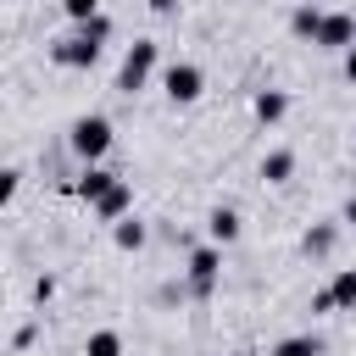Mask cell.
I'll return each mask as SVG.
<instances>
[{
  "label": "cell",
  "instance_id": "ac0fdd59",
  "mask_svg": "<svg viewBox=\"0 0 356 356\" xmlns=\"http://www.w3.org/2000/svg\"><path fill=\"white\" fill-rule=\"evenodd\" d=\"M61 11H67V22H89V17H100V0H61Z\"/></svg>",
  "mask_w": 356,
  "mask_h": 356
},
{
  "label": "cell",
  "instance_id": "30bf717a",
  "mask_svg": "<svg viewBox=\"0 0 356 356\" xmlns=\"http://www.w3.org/2000/svg\"><path fill=\"white\" fill-rule=\"evenodd\" d=\"M250 111H256V122H284L289 117V95L284 89H256V100H250Z\"/></svg>",
  "mask_w": 356,
  "mask_h": 356
},
{
  "label": "cell",
  "instance_id": "ffe728a7",
  "mask_svg": "<svg viewBox=\"0 0 356 356\" xmlns=\"http://www.w3.org/2000/svg\"><path fill=\"white\" fill-rule=\"evenodd\" d=\"M17 184H22V172L6 167V172H0V200H17Z\"/></svg>",
  "mask_w": 356,
  "mask_h": 356
},
{
  "label": "cell",
  "instance_id": "2e32d148",
  "mask_svg": "<svg viewBox=\"0 0 356 356\" xmlns=\"http://www.w3.org/2000/svg\"><path fill=\"white\" fill-rule=\"evenodd\" d=\"M328 289H334V300H339V312H356V267H339Z\"/></svg>",
  "mask_w": 356,
  "mask_h": 356
},
{
  "label": "cell",
  "instance_id": "52a82bcc",
  "mask_svg": "<svg viewBox=\"0 0 356 356\" xmlns=\"http://www.w3.org/2000/svg\"><path fill=\"white\" fill-rule=\"evenodd\" d=\"M111 184H117V172H106L100 161H83V172L72 178V195H78L83 206H95V200H100V195H106Z\"/></svg>",
  "mask_w": 356,
  "mask_h": 356
},
{
  "label": "cell",
  "instance_id": "d6986e66",
  "mask_svg": "<svg viewBox=\"0 0 356 356\" xmlns=\"http://www.w3.org/2000/svg\"><path fill=\"white\" fill-rule=\"evenodd\" d=\"M312 312H317V317L339 312V300H334V289H328V284H323V289H312Z\"/></svg>",
  "mask_w": 356,
  "mask_h": 356
},
{
  "label": "cell",
  "instance_id": "277c9868",
  "mask_svg": "<svg viewBox=\"0 0 356 356\" xmlns=\"http://www.w3.org/2000/svg\"><path fill=\"white\" fill-rule=\"evenodd\" d=\"M184 278H189V295L206 300L217 289V278H222V245H195L189 261H184Z\"/></svg>",
  "mask_w": 356,
  "mask_h": 356
},
{
  "label": "cell",
  "instance_id": "603a6c76",
  "mask_svg": "<svg viewBox=\"0 0 356 356\" xmlns=\"http://www.w3.org/2000/svg\"><path fill=\"white\" fill-rule=\"evenodd\" d=\"M145 6H150L156 17H172V11H178V0H145Z\"/></svg>",
  "mask_w": 356,
  "mask_h": 356
},
{
  "label": "cell",
  "instance_id": "9a60e30c",
  "mask_svg": "<svg viewBox=\"0 0 356 356\" xmlns=\"http://www.w3.org/2000/svg\"><path fill=\"white\" fill-rule=\"evenodd\" d=\"M83 356H122V334L117 328H95L83 339Z\"/></svg>",
  "mask_w": 356,
  "mask_h": 356
},
{
  "label": "cell",
  "instance_id": "9c48e42d",
  "mask_svg": "<svg viewBox=\"0 0 356 356\" xmlns=\"http://www.w3.org/2000/svg\"><path fill=\"white\" fill-rule=\"evenodd\" d=\"M239 228H245V222H239L234 206H211V211H206V234H211V245H234Z\"/></svg>",
  "mask_w": 356,
  "mask_h": 356
},
{
  "label": "cell",
  "instance_id": "e0dca14e",
  "mask_svg": "<svg viewBox=\"0 0 356 356\" xmlns=\"http://www.w3.org/2000/svg\"><path fill=\"white\" fill-rule=\"evenodd\" d=\"M273 356H323V339H312V334H289V339L273 345Z\"/></svg>",
  "mask_w": 356,
  "mask_h": 356
},
{
  "label": "cell",
  "instance_id": "7402d4cb",
  "mask_svg": "<svg viewBox=\"0 0 356 356\" xmlns=\"http://www.w3.org/2000/svg\"><path fill=\"white\" fill-rule=\"evenodd\" d=\"M50 295H56V278H50V273H39V278H33V300H39V306H44V300H50Z\"/></svg>",
  "mask_w": 356,
  "mask_h": 356
},
{
  "label": "cell",
  "instance_id": "5b68a950",
  "mask_svg": "<svg viewBox=\"0 0 356 356\" xmlns=\"http://www.w3.org/2000/svg\"><path fill=\"white\" fill-rule=\"evenodd\" d=\"M161 95H167L172 106H195V100L206 95V72H200L195 61H172V67L161 72Z\"/></svg>",
  "mask_w": 356,
  "mask_h": 356
},
{
  "label": "cell",
  "instance_id": "44dd1931",
  "mask_svg": "<svg viewBox=\"0 0 356 356\" xmlns=\"http://www.w3.org/2000/svg\"><path fill=\"white\" fill-rule=\"evenodd\" d=\"M33 339H39V323H22V328H17V334H11V350H28V345H33Z\"/></svg>",
  "mask_w": 356,
  "mask_h": 356
},
{
  "label": "cell",
  "instance_id": "ba28073f",
  "mask_svg": "<svg viewBox=\"0 0 356 356\" xmlns=\"http://www.w3.org/2000/svg\"><path fill=\"white\" fill-rule=\"evenodd\" d=\"M128 211H134V189H128V184L117 178V184H111V189H106V195L95 200V217H100V222H122Z\"/></svg>",
  "mask_w": 356,
  "mask_h": 356
},
{
  "label": "cell",
  "instance_id": "5bb4252c",
  "mask_svg": "<svg viewBox=\"0 0 356 356\" xmlns=\"http://www.w3.org/2000/svg\"><path fill=\"white\" fill-rule=\"evenodd\" d=\"M317 28H323V11H317L312 0H300L295 17H289V33H295V39H317Z\"/></svg>",
  "mask_w": 356,
  "mask_h": 356
},
{
  "label": "cell",
  "instance_id": "4fadbf2b",
  "mask_svg": "<svg viewBox=\"0 0 356 356\" xmlns=\"http://www.w3.org/2000/svg\"><path fill=\"white\" fill-rule=\"evenodd\" d=\"M261 178L267 184H289L295 178V150H267L261 156Z\"/></svg>",
  "mask_w": 356,
  "mask_h": 356
},
{
  "label": "cell",
  "instance_id": "6da1fadb",
  "mask_svg": "<svg viewBox=\"0 0 356 356\" xmlns=\"http://www.w3.org/2000/svg\"><path fill=\"white\" fill-rule=\"evenodd\" d=\"M106 39H111V17L100 11V17H89V22H72V33L50 44V61H56V67H72V72H78V67H95Z\"/></svg>",
  "mask_w": 356,
  "mask_h": 356
},
{
  "label": "cell",
  "instance_id": "3957f363",
  "mask_svg": "<svg viewBox=\"0 0 356 356\" xmlns=\"http://www.w3.org/2000/svg\"><path fill=\"white\" fill-rule=\"evenodd\" d=\"M156 61H161V44H156V39H134L128 56H122V67H117V95H139V89L150 83Z\"/></svg>",
  "mask_w": 356,
  "mask_h": 356
},
{
  "label": "cell",
  "instance_id": "8992f818",
  "mask_svg": "<svg viewBox=\"0 0 356 356\" xmlns=\"http://www.w3.org/2000/svg\"><path fill=\"white\" fill-rule=\"evenodd\" d=\"M317 50H334V56H345L350 44H356V17L350 11H323V28H317V39H312Z\"/></svg>",
  "mask_w": 356,
  "mask_h": 356
},
{
  "label": "cell",
  "instance_id": "d4e9b609",
  "mask_svg": "<svg viewBox=\"0 0 356 356\" xmlns=\"http://www.w3.org/2000/svg\"><path fill=\"white\" fill-rule=\"evenodd\" d=\"M339 222H356V195L345 200V211H339Z\"/></svg>",
  "mask_w": 356,
  "mask_h": 356
},
{
  "label": "cell",
  "instance_id": "8fae6325",
  "mask_svg": "<svg viewBox=\"0 0 356 356\" xmlns=\"http://www.w3.org/2000/svg\"><path fill=\"white\" fill-rule=\"evenodd\" d=\"M334 245H339V222H312V228H306V239H300V250H306V256H317V261H323V256H334Z\"/></svg>",
  "mask_w": 356,
  "mask_h": 356
},
{
  "label": "cell",
  "instance_id": "7c38bea8",
  "mask_svg": "<svg viewBox=\"0 0 356 356\" xmlns=\"http://www.w3.org/2000/svg\"><path fill=\"white\" fill-rule=\"evenodd\" d=\"M111 239H117V250H145V239H150V228L128 211L122 222H111Z\"/></svg>",
  "mask_w": 356,
  "mask_h": 356
},
{
  "label": "cell",
  "instance_id": "cb8c5ba5",
  "mask_svg": "<svg viewBox=\"0 0 356 356\" xmlns=\"http://www.w3.org/2000/svg\"><path fill=\"white\" fill-rule=\"evenodd\" d=\"M339 67H345V78H350V83H356V44H350V50H345V56H339Z\"/></svg>",
  "mask_w": 356,
  "mask_h": 356
},
{
  "label": "cell",
  "instance_id": "7a4b0ae2",
  "mask_svg": "<svg viewBox=\"0 0 356 356\" xmlns=\"http://www.w3.org/2000/svg\"><path fill=\"white\" fill-rule=\"evenodd\" d=\"M111 117H100V111H83L72 128H67V150L78 156V161H100L106 150H111Z\"/></svg>",
  "mask_w": 356,
  "mask_h": 356
}]
</instances>
